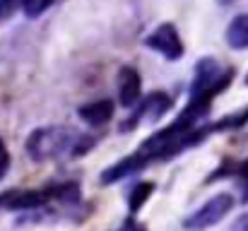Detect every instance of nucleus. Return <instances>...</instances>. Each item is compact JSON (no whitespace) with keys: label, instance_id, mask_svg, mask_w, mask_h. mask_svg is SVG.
Listing matches in <instances>:
<instances>
[{"label":"nucleus","instance_id":"obj_1","mask_svg":"<svg viewBox=\"0 0 248 231\" xmlns=\"http://www.w3.org/2000/svg\"><path fill=\"white\" fill-rule=\"evenodd\" d=\"M92 145L73 128L63 125H51V128H39L29 135L27 140V152L36 161H48V159H61V156H80Z\"/></svg>","mask_w":248,"mask_h":231},{"label":"nucleus","instance_id":"obj_2","mask_svg":"<svg viewBox=\"0 0 248 231\" xmlns=\"http://www.w3.org/2000/svg\"><path fill=\"white\" fill-rule=\"evenodd\" d=\"M229 84V73H224L219 68V63H215L212 58H205L198 63V70H195V82H193V89H190V101H210L212 94H217L222 87Z\"/></svg>","mask_w":248,"mask_h":231},{"label":"nucleus","instance_id":"obj_3","mask_svg":"<svg viewBox=\"0 0 248 231\" xmlns=\"http://www.w3.org/2000/svg\"><path fill=\"white\" fill-rule=\"evenodd\" d=\"M234 207V198L229 193H222L217 198H212L210 202H205L200 210H195L183 224L188 229H207L212 224H217L219 219H224V215Z\"/></svg>","mask_w":248,"mask_h":231},{"label":"nucleus","instance_id":"obj_4","mask_svg":"<svg viewBox=\"0 0 248 231\" xmlns=\"http://www.w3.org/2000/svg\"><path fill=\"white\" fill-rule=\"evenodd\" d=\"M145 44H147L150 48L159 51L169 61H176V58H181V53H183V44H181V39H178V31H176L171 24H162L159 29H155V31L145 39Z\"/></svg>","mask_w":248,"mask_h":231},{"label":"nucleus","instance_id":"obj_5","mask_svg":"<svg viewBox=\"0 0 248 231\" xmlns=\"http://www.w3.org/2000/svg\"><path fill=\"white\" fill-rule=\"evenodd\" d=\"M169 108H171V99H169V94L155 92V94H150V96L135 108L133 118H130L128 123H123V130H125V128H135V125L142 123V121H157V118L164 116Z\"/></svg>","mask_w":248,"mask_h":231},{"label":"nucleus","instance_id":"obj_6","mask_svg":"<svg viewBox=\"0 0 248 231\" xmlns=\"http://www.w3.org/2000/svg\"><path fill=\"white\" fill-rule=\"evenodd\" d=\"M140 89H142V82H140V75H138L135 68H123L118 73V96H121V104L123 106L138 104Z\"/></svg>","mask_w":248,"mask_h":231},{"label":"nucleus","instance_id":"obj_7","mask_svg":"<svg viewBox=\"0 0 248 231\" xmlns=\"http://www.w3.org/2000/svg\"><path fill=\"white\" fill-rule=\"evenodd\" d=\"M142 166H145L142 159H140L138 154H130V156H125L123 161H118V164H113L111 169H106L104 176H101V183H116V181H121V178H125V176L140 171Z\"/></svg>","mask_w":248,"mask_h":231},{"label":"nucleus","instance_id":"obj_8","mask_svg":"<svg viewBox=\"0 0 248 231\" xmlns=\"http://www.w3.org/2000/svg\"><path fill=\"white\" fill-rule=\"evenodd\" d=\"M113 113V104L108 99H99V101H92V104H84L80 108V116L82 121H87L89 125H104Z\"/></svg>","mask_w":248,"mask_h":231},{"label":"nucleus","instance_id":"obj_9","mask_svg":"<svg viewBox=\"0 0 248 231\" xmlns=\"http://www.w3.org/2000/svg\"><path fill=\"white\" fill-rule=\"evenodd\" d=\"M44 195L41 193H15L0 200V205L10 207V210H34L39 205H44Z\"/></svg>","mask_w":248,"mask_h":231},{"label":"nucleus","instance_id":"obj_10","mask_svg":"<svg viewBox=\"0 0 248 231\" xmlns=\"http://www.w3.org/2000/svg\"><path fill=\"white\" fill-rule=\"evenodd\" d=\"M227 41H229L232 48H248V15H239L229 24Z\"/></svg>","mask_w":248,"mask_h":231},{"label":"nucleus","instance_id":"obj_11","mask_svg":"<svg viewBox=\"0 0 248 231\" xmlns=\"http://www.w3.org/2000/svg\"><path fill=\"white\" fill-rule=\"evenodd\" d=\"M152 183H140V185H135L133 188V193H130V200H128V205H130V210L133 212H138L140 210V205L150 198V193H152Z\"/></svg>","mask_w":248,"mask_h":231},{"label":"nucleus","instance_id":"obj_12","mask_svg":"<svg viewBox=\"0 0 248 231\" xmlns=\"http://www.w3.org/2000/svg\"><path fill=\"white\" fill-rule=\"evenodd\" d=\"M27 2H29V0H0V17H2V19H5V17H12L17 10L27 7Z\"/></svg>","mask_w":248,"mask_h":231},{"label":"nucleus","instance_id":"obj_13","mask_svg":"<svg viewBox=\"0 0 248 231\" xmlns=\"http://www.w3.org/2000/svg\"><path fill=\"white\" fill-rule=\"evenodd\" d=\"M51 2H53V0H29V2H27V7H24V12H27L29 17H39V15H41Z\"/></svg>","mask_w":248,"mask_h":231},{"label":"nucleus","instance_id":"obj_14","mask_svg":"<svg viewBox=\"0 0 248 231\" xmlns=\"http://www.w3.org/2000/svg\"><path fill=\"white\" fill-rule=\"evenodd\" d=\"M7 169H10V154H7V147H5V142L0 140V181L5 178Z\"/></svg>","mask_w":248,"mask_h":231},{"label":"nucleus","instance_id":"obj_15","mask_svg":"<svg viewBox=\"0 0 248 231\" xmlns=\"http://www.w3.org/2000/svg\"><path fill=\"white\" fill-rule=\"evenodd\" d=\"M118 231H145V227L142 224H135V222H128L125 227H121Z\"/></svg>","mask_w":248,"mask_h":231},{"label":"nucleus","instance_id":"obj_16","mask_svg":"<svg viewBox=\"0 0 248 231\" xmlns=\"http://www.w3.org/2000/svg\"><path fill=\"white\" fill-rule=\"evenodd\" d=\"M234 231H248V215L246 217H241V219L234 224Z\"/></svg>","mask_w":248,"mask_h":231},{"label":"nucleus","instance_id":"obj_17","mask_svg":"<svg viewBox=\"0 0 248 231\" xmlns=\"http://www.w3.org/2000/svg\"><path fill=\"white\" fill-rule=\"evenodd\" d=\"M219 2H234V0H219Z\"/></svg>","mask_w":248,"mask_h":231},{"label":"nucleus","instance_id":"obj_18","mask_svg":"<svg viewBox=\"0 0 248 231\" xmlns=\"http://www.w3.org/2000/svg\"><path fill=\"white\" fill-rule=\"evenodd\" d=\"M246 82H248V77H246Z\"/></svg>","mask_w":248,"mask_h":231}]
</instances>
